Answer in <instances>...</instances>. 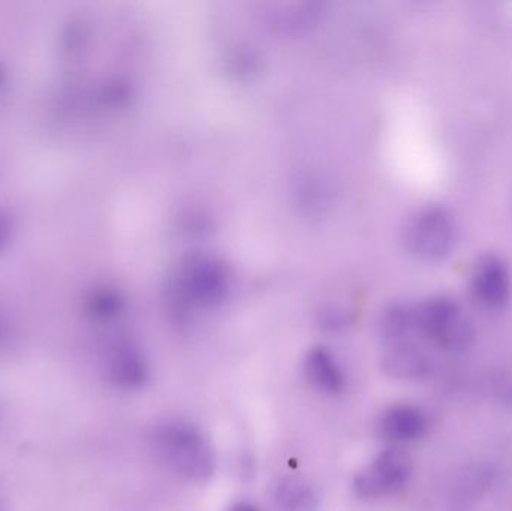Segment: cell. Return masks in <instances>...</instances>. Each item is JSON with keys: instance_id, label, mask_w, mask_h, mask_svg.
I'll use <instances>...</instances> for the list:
<instances>
[{"instance_id": "cell-1", "label": "cell", "mask_w": 512, "mask_h": 511, "mask_svg": "<svg viewBox=\"0 0 512 511\" xmlns=\"http://www.w3.org/2000/svg\"><path fill=\"white\" fill-rule=\"evenodd\" d=\"M155 447L162 461L183 479L206 483L215 474V450L206 435L186 420H167L155 431Z\"/></svg>"}, {"instance_id": "cell-5", "label": "cell", "mask_w": 512, "mask_h": 511, "mask_svg": "<svg viewBox=\"0 0 512 511\" xmlns=\"http://www.w3.org/2000/svg\"><path fill=\"white\" fill-rule=\"evenodd\" d=\"M406 243L421 260L441 261L453 251L456 228L444 210H423L406 227Z\"/></svg>"}, {"instance_id": "cell-4", "label": "cell", "mask_w": 512, "mask_h": 511, "mask_svg": "<svg viewBox=\"0 0 512 511\" xmlns=\"http://www.w3.org/2000/svg\"><path fill=\"white\" fill-rule=\"evenodd\" d=\"M412 476V461L399 449L379 453L354 480V492L364 500H376L405 488Z\"/></svg>"}, {"instance_id": "cell-11", "label": "cell", "mask_w": 512, "mask_h": 511, "mask_svg": "<svg viewBox=\"0 0 512 511\" xmlns=\"http://www.w3.org/2000/svg\"><path fill=\"white\" fill-rule=\"evenodd\" d=\"M111 377L120 386L128 389H138L143 386L149 377V369L143 354L132 345L119 348L111 362Z\"/></svg>"}, {"instance_id": "cell-3", "label": "cell", "mask_w": 512, "mask_h": 511, "mask_svg": "<svg viewBox=\"0 0 512 511\" xmlns=\"http://www.w3.org/2000/svg\"><path fill=\"white\" fill-rule=\"evenodd\" d=\"M414 314L417 332L439 347L459 350L471 341V326L453 300H427L414 309Z\"/></svg>"}, {"instance_id": "cell-10", "label": "cell", "mask_w": 512, "mask_h": 511, "mask_svg": "<svg viewBox=\"0 0 512 511\" xmlns=\"http://www.w3.org/2000/svg\"><path fill=\"white\" fill-rule=\"evenodd\" d=\"M274 501L280 511H316L318 495L309 480L300 476H286L274 489Z\"/></svg>"}, {"instance_id": "cell-8", "label": "cell", "mask_w": 512, "mask_h": 511, "mask_svg": "<svg viewBox=\"0 0 512 511\" xmlns=\"http://www.w3.org/2000/svg\"><path fill=\"white\" fill-rule=\"evenodd\" d=\"M304 374L315 389L339 395L346 386L345 374L334 354L325 347H313L304 360Z\"/></svg>"}, {"instance_id": "cell-6", "label": "cell", "mask_w": 512, "mask_h": 511, "mask_svg": "<svg viewBox=\"0 0 512 511\" xmlns=\"http://www.w3.org/2000/svg\"><path fill=\"white\" fill-rule=\"evenodd\" d=\"M474 291L478 302L487 309L504 308L511 291L507 267L496 258H487L475 273Z\"/></svg>"}, {"instance_id": "cell-9", "label": "cell", "mask_w": 512, "mask_h": 511, "mask_svg": "<svg viewBox=\"0 0 512 511\" xmlns=\"http://www.w3.org/2000/svg\"><path fill=\"white\" fill-rule=\"evenodd\" d=\"M429 366V360L423 351L409 339L388 344V350L382 359V368L385 372L400 380H417L424 377L429 371Z\"/></svg>"}, {"instance_id": "cell-7", "label": "cell", "mask_w": 512, "mask_h": 511, "mask_svg": "<svg viewBox=\"0 0 512 511\" xmlns=\"http://www.w3.org/2000/svg\"><path fill=\"white\" fill-rule=\"evenodd\" d=\"M427 431V417L414 405H394L381 419V432L394 443H412L420 440Z\"/></svg>"}, {"instance_id": "cell-12", "label": "cell", "mask_w": 512, "mask_h": 511, "mask_svg": "<svg viewBox=\"0 0 512 511\" xmlns=\"http://www.w3.org/2000/svg\"><path fill=\"white\" fill-rule=\"evenodd\" d=\"M231 511H259L256 509L255 506H252V504L248 503H240L236 504V506L233 507V510Z\"/></svg>"}, {"instance_id": "cell-2", "label": "cell", "mask_w": 512, "mask_h": 511, "mask_svg": "<svg viewBox=\"0 0 512 511\" xmlns=\"http://www.w3.org/2000/svg\"><path fill=\"white\" fill-rule=\"evenodd\" d=\"M231 272L227 264L212 255H192L180 264L174 279L177 297L185 305H219L230 293Z\"/></svg>"}]
</instances>
